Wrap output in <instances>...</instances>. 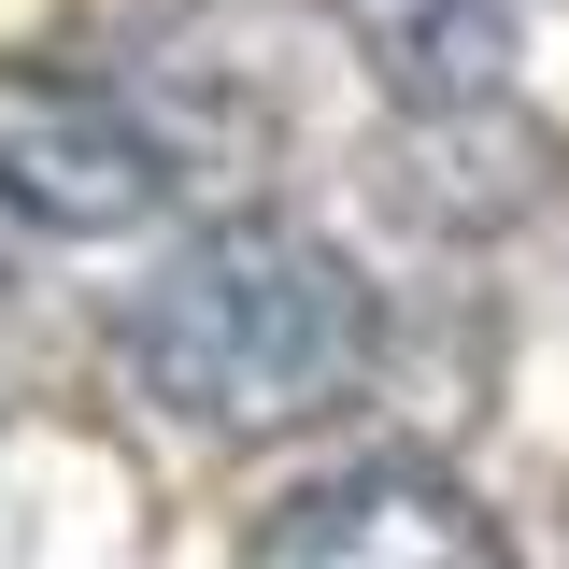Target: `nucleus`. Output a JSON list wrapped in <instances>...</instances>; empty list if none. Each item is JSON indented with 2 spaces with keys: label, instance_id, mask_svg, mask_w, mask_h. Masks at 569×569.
I'll return each instance as SVG.
<instances>
[{
  "label": "nucleus",
  "instance_id": "1",
  "mask_svg": "<svg viewBox=\"0 0 569 569\" xmlns=\"http://www.w3.org/2000/svg\"><path fill=\"white\" fill-rule=\"evenodd\" d=\"M114 356L157 413L213 427V441H284V427L342 413L370 370V284L284 228V213H228L200 242H171L114 313Z\"/></svg>",
  "mask_w": 569,
  "mask_h": 569
},
{
  "label": "nucleus",
  "instance_id": "2",
  "mask_svg": "<svg viewBox=\"0 0 569 569\" xmlns=\"http://www.w3.org/2000/svg\"><path fill=\"white\" fill-rule=\"evenodd\" d=\"M0 213L43 242H114L171 213V142L100 71H0Z\"/></svg>",
  "mask_w": 569,
  "mask_h": 569
},
{
  "label": "nucleus",
  "instance_id": "3",
  "mask_svg": "<svg viewBox=\"0 0 569 569\" xmlns=\"http://www.w3.org/2000/svg\"><path fill=\"white\" fill-rule=\"evenodd\" d=\"M242 569H498V541L470 527V498H441L427 470H342L299 485L242 541Z\"/></svg>",
  "mask_w": 569,
  "mask_h": 569
},
{
  "label": "nucleus",
  "instance_id": "4",
  "mask_svg": "<svg viewBox=\"0 0 569 569\" xmlns=\"http://www.w3.org/2000/svg\"><path fill=\"white\" fill-rule=\"evenodd\" d=\"M342 29L399 114H485L512 86V0H342Z\"/></svg>",
  "mask_w": 569,
  "mask_h": 569
}]
</instances>
